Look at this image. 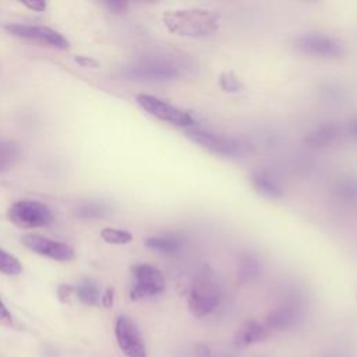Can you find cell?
Listing matches in <instances>:
<instances>
[{
  "mask_svg": "<svg viewBox=\"0 0 357 357\" xmlns=\"http://www.w3.org/2000/svg\"><path fill=\"white\" fill-rule=\"evenodd\" d=\"M332 192L343 202H357V176L337 178L332 185Z\"/></svg>",
  "mask_w": 357,
  "mask_h": 357,
  "instance_id": "obj_18",
  "label": "cell"
},
{
  "mask_svg": "<svg viewBox=\"0 0 357 357\" xmlns=\"http://www.w3.org/2000/svg\"><path fill=\"white\" fill-rule=\"evenodd\" d=\"M124 77L137 82L165 84L181 77V67L170 59H148L124 68Z\"/></svg>",
  "mask_w": 357,
  "mask_h": 357,
  "instance_id": "obj_1",
  "label": "cell"
},
{
  "mask_svg": "<svg viewBox=\"0 0 357 357\" xmlns=\"http://www.w3.org/2000/svg\"><path fill=\"white\" fill-rule=\"evenodd\" d=\"M294 49L303 54L319 59H339L344 54V45L325 33H303L294 39Z\"/></svg>",
  "mask_w": 357,
  "mask_h": 357,
  "instance_id": "obj_7",
  "label": "cell"
},
{
  "mask_svg": "<svg viewBox=\"0 0 357 357\" xmlns=\"http://www.w3.org/2000/svg\"><path fill=\"white\" fill-rule=\"evenodd\" d=\"M75 61H77L79 66H82V67H93V68H96V67L99 66L96 60L89 59V57H85V56L75 57Z\"/></svg>",
  "mask_w": 357,
  "mask_h": 357,
  "instance_id": "obj_28",
  "label": "cell"
},
{
  "mask_svg": "<svg viewBox=\"0 0 357 357\" xmlns=\"http://www.w3.org/2000/svg\"><path fill=\"white\" fill-rule=\"evenodd\" d=\"M0 272L4 275H20L22 272L21 262L10 252L0 248Z\"/></svg>",
  "mask_w": 357,
  "mask_h": 357,
  "instance_id": "obj_22",
  "label": "cell"
},
{
  "mask_svg": "<svg viewBox=\"0 0 357 357\" xmlns=\"http://www.w3.org/2000/svg\"><path fill=\"white\" fill-rule=\"evenodd\" d=\"M100 236L106 243H110V244H126L132 240V234L130 231L113 229V227L102 229Z\"/></svg>",
  "mask_w": 357,
  "mask_h": 357,
  "instance_id": "obj_24",
  "label": "cell"
},
{
  "mask_svg": "<svg viewBox=\"0 0 357 357\" xmlns=\"http://www.w3.org/2000/svg\"><path fill=\"white\" fill-rule=\"evenodd\" d=\"M250 181L254 190L262 197L279 199L284 195V188L280 181L266 169H254L250 173Z\"/></svg>",
  "mask_w": 357,
  "mask_h": 357,
  "instance_id": "obj_12",
  "label": "cell"
},
{
  "mask_svg": "<svg viewBox=\"0 0 357 357\" xmlns=\"http://www.w3.org/2000/svg\"><path fill=\"white\" fill-rule=\"evenodd\" d=\"M343 130H344V134H347L350 138L357 139V117L353 119V120H350V121L347 123V126L343 127Z\"/></svg>",
  "mask_w": 357,
  "mask_h": 357,
  "instance_id": "obj_26",
  "label": "cell"
},
{
  "mask_svg": "<svg viewBox=\"0 0 357 357\" xmlns=\"http://www.w3.org/2000/svg\"><path fill=\"white\" fill-rule=\"evenodd\" d=\"M22 4H24L25 7H28L29 10L38 11V13L45 11V8H46V3L42 1V0H36V1H22Z\"/></svg>",
  "mask_w": 357,
  "mask_h": 357,
  "instance_id": "obj_27",
  "label": "cell"
},
{
  "mask_svg": "<svg viewBox=\"0 0 357 357\" xmlns=\"http://www.w3.org/2000/svg\"><path fill=\"white\" fill-rule=\"evenodd\" d=\"M343 132L344 130L342 126L336 123H326L310 131L305 135L304 142L311 148H326L335 144L343 135Z\"/></svg>",
  "mask_w": 357,
  "mask_h": 357,
  "instance_id": "obj_14",
  "label": "cell"
},
{
  "mask_svg": "<svg viewBox=\"0 0 357 357\" xmlns=\"http://www.w3.org/2000/svg\"><path fill=\"white\" fill-rule=\"evenodd\" d=\"M218 84L225 92H229V93H237L244 89L243 81L237 75H234L231 71L222 73L218 78Z\"/></svg>",
  "mask_w": 357,
  "mask_h": 357,
  "instance_id": "obj_23",
  "label": "cell"
},
{
  "mask_svg": "<svg viewBox=\"0 0 357 357\" xmlns=\"http://www.w3.org/2000/svg\"><path fill=\"white\" fill-rule=\"evenodd\" d=\"M116 339L127 357H146L145 344L137 325L128 317H119L116 321Z\"/></svg>",
  "mask_w": 357,
  "mask_h": 357,
  "instance_id": "obj_10",
  "label": "cell"
},
{
  "mask_svg": "<svg viewBox=\"0 0 357 357\" xmlns=\"http://www.w3.org/2000/svg\"><path fill=\"white\" fill-rule=\"evenodd\" d=\"M106 6L109 7V10H112L113 13H123L127 8V3L123 1H107Z\"/></svg>",
  "mask_w": 357,
  "mask_h": 357,
  "instance_id": "obj_29",
  "label": "cell"
},
{
  "mask_svg": "<svg viewBox=\"0 0 357 357\" xmlns=\"http://www.w3.org/2000/svg\"><path fill=\"white\" fill-rule=\"evenodd\" d=\"M237 280L241 283H250L261 275L259 259L252 252H243L237 264Z\"/></svg>",
  "mask_w": 357,
  "mask_h": 357,
  "instance_id": "obj_17",
  "label": "cell"
},
{
  "mask_svg": "<svg viewBox=\"0 0 357 357\" xmlns=\"http://www.w3.org/2000/svg\"><path fill=\"white\" fill-rule=\"evenodd\" d=\"M0 324H1V325H6V326H10V325L13 324L11 314L8 312L7 307L3 304L1 300H0Z\"/></svg>",
  "mask_w": 357,
  "mask_h": 357,
  "instance_id": "obj_25",
  "label": "cell"
},
{
  "mask_svg": "<svg viewBox=\"0 0 357 357\" xmlns=\"http://www.w3.org/2000/svg\"><path fill=\"white\" fill-rule=\"evenodd\" d=\"M71 291H73V287H71V286L61 284V286L59 287V297H60V300H61V301H67L68 297H70V294H71Z\"/></svg>",
  "mask_w": 357,
  "mask_h": 357,
  "instance_id": "obj_30",
  "label": "cell"
},
{
  "mask_svg": "<svg viewBox=\"0 0 357 357\" xmlns=\"http://www.w3.org/2000/svg\"><path fill=\"white\" fill-rule=\"evenodd\" d=\"M172 31H177L181 35L188 36H205L215 31V20L208 13L198 10L192 13H178L173 15V20L166 22Z\"/></svg>",
  "mask_w": 357,
  "mask_h": 357,
  "instance_id": "obj_9",
  "label": "cell"
},
{
  "mask_svg": "<svg viewBox=\"0 0 357 357\" xmlns=\"http://www.w3.org/2000/svg\"><path fill=\"white\" fill-rule=\"evenodd\" d=\"M220 287L216 278L211 272L198 275L188 293V308L197 318L211 314L219 304Z\"/></svg>",
  "mask_w": 357,
  "mask_h": 357,
  "instance_id": "obj_3",
  "label": "cell"
},
{
  "mask_svg": "<svg viewBox=\"0 0 357 357\" xmlns=\"http://www.w3.org/2000/svg\"><path fill=\"white\" fill-rule=\"evenodd\" d=\"M8 219L22 229L43 227L53 222V212L43 202L24 199L8 208Z\"/></svg>",
  "mask_w": 357,
  "mask_h": 357,
  "instance_id": "obj_5",
  "label": "cell"
},
{
  "mask_svg": "<svg viewBox=\"0 0 357 357\" xmlns=\"http://www.w3.org/2000/svg\"><path fill=\"white\" fill-rule=\"evenodd\" d=\"M137 103L151 116L160 121H166L172 126L181 128H195L197 120L188 112L148 93H138L135 96Z\"/></svg>",
  "mask_w": 357,
  "mask_h": 357,
  "instance_id": "obj_4",
  "label": "cell"
},
{
  "mask_svg": "<svg viewBox=\"0 0 357 357\" xmlns=\"http://www.w3.org/2000/svg\"><path fill=\"white\" fill-rule=\"evenodd\" d=\"M20 158V148L10 141H0V173L11 167Z\"/></svg>",
  "mask_w": 357,
  "mask_h": 357,
  "instance_id": "obj_20",
  "label": "cell"
},
{
  "mask_svg": "<svg viewBox=\"0 0 357 357\" xmlns=\"http://www.w3.org/2000/svg\"><path fill=\"white\" fill-rule=\"evenodd\" d=\"M187 137L201 148L223 158H240L247 155L251 149L248 142L204 128H190Z\"/></svg>",
  "mask_w": 357,
  "mask_h": 357,
  "instance_id": "obj_2",
  "label": "cell"
},
{
  "mask_svg": "<svg viewBox=\"0 0 357 357\" xmlns=\"http://www.w3.org/2000/svg\"><path fill=\"white\" fill-rule=\"evenodd\" d=\"M269 336V331L266 326L259 324L255 319H250L243 322L234 333L233 343L237 349L251 346L254 343H259Z\"/></svg>",
  "mask_w": 357,
  "mask_h": 357,
  "instance_id": "obj_13",
  "label": "cell"
},
{
  "mask_svg": "<svg viewBox=\"0 0 357 357\" xmlns=\"http://www.w3.org/2000/svg\"><path fill=\"white\" fill-rule=\"evenodd\" d=\"M318 92L325 100L332 103H340L347 98V89L340 82L333 79H325L319 82Z\"/></svg>",
  "mask_w": 357,
  "mask_h": 357,
  "instance_id": "obj_19",
  "label": "cell"
},
{
  "mask_svg": "<svg viewBox=\"0 0 357 357\" xmlns=\"http://www.w3.org/2000/svg\"><path fill=\"white\" fill-rule=\"evenodd\" d=\"M102 304L105 307H112L113 304V289H107L102 296Z\"/></svg>",
  "mask_w": 357,
  "mask_h": 357,
  "instance_id": "obj_31",
  "label": "cell"
},
{
  "mask_svg": "<svg viewBox=\"0 0 357 357\" xmlns=\"http://www.w3.org/2000/svg\"><path fill=\"white\" fill-rule=\"evenodd\" d=\"M131 275L135 282L130 290L131 300L153 297L166 289V278L163 272L151 264H135L131 266Z\"/></svg>",
  "mask_w": 357,
  "mask_h": 357,
  "instance_id": "obj_6",
  "label": "cell"
},
{
  "mask_svg": "<svg viewBox=\"0 0 357 357\" xmlns=\"http://www.w3.org/2000/svg\"><path fill=\"white\" fill-rule=\"evenodd\" d=\"M77 294L82 303L89 305L96 304L100 296L98 286L91 280H84L82 283H79L77 287Z\"/></svg>",
  "mask_w": 357,
  "mask_h": 357,
  "instance_id": "obj_21",
  "label": "cell"
},
{
  "mask_svg": "<svg viewBox=\"0 0 357 357\" xmlns=\"http://www.w3.org/2000/svg\"><path fill=\"white\" fill-rule=\"evenodd\" d=\"M145 245L156 252L165 255H176L183 251L184 241L176 234H156L145 238Z\"/></svg>",
  "mask_w": 357,
  "mask_h": 357,
  "instance_id": "obj_15",
  "label": "cell"
},
{
  "mask_svg": "<svg viewBox=\"0 0 357 357\" xmlns=\"http://www.w3.org/2000/svg\"><path fill=\"white\" fill-rule=\"evenodd\" d=\"M4 29L17 38L40 43L43 46L66 50L68 49V40L57 31L45 25H28V24H8Z\"/></svg>",
  "mask_w": 357,
  "mask_h": 357,
  "instance_id": "obj_8",
  "label": "cell"
},
{
  "mask_svg": "<svg viewBox=\"0 0 357 357\" xmlns=\"http://www.w3.org/2000/svg\"><path fill=\"white\" fill-rule=\"evenodd\" d=\"M22 243L31 251L54 261H70L74 258L73 247L61 241L50 240L38 234H26L22 237Z\"/></svg>",
  "mask_w": 357,
  "mask_h": 357,
  "instance_id": "obj_11",
  "label": "cell"
},
{
  "mask_svg": "<svg viewBox=\"0 0 357 357\" xmlns=\"http://www.w3.org/2000/svg\"><path fill=\"white\" fill-rule=\"evenodd\" d=\"M300 315V310L297 304L293 303H286L275 308L266 318V325L268 328L272 329H286L296 324L297 318Z\"/></svg>",
  "mask_w": 357,
  "mask_h": 357,
  "instance_id": "obj_16",
  "label": "cell"
}]
</instances>
